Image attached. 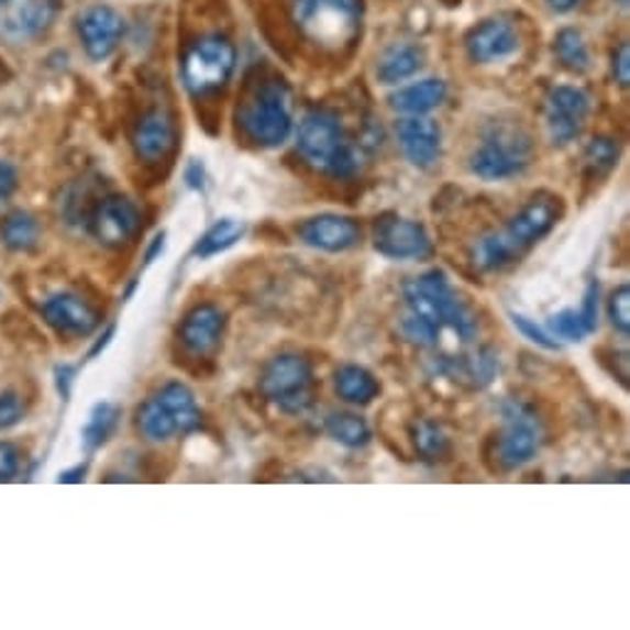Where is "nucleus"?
Masks as SVG:
<instances>
[{
    "mask_svg": "<svg viewBox=\"0 0 630 630\" xmlns=\"http://www.w3.org/2000/svg\"><path fill=\"white\" fill-rule=\"evenodd\" d=\"M588 97L578 87H554L544 102V122L552 144L566 146L568 142L582 134L588 117Z\"/></svg>",
    "mask_w": 630,
    "mask_h": 630,
    "instance_id": "obj_13",
    "label": "nucleus"
},
{
    "mask_svg": "<svg viewBox=\"0 0 630 630\" xmlns=\"http://www.w3.org/2000/svg\"><path fill=\"white\" fill-rule=\"evenodd\" d=\"M245 223L243 220H235V218H223L218 220V223L210 225L206 233L196 240L194 245V257L198 259H208L213 255L225 253V250L233 247L240 237L245 235Z\"/></svg>",
    "mask_w": 630,
    "mask_h": 630,
    "instance_id": "obj_26",
    "label": "nucleus"
},
{
    "mask_svg": "<svg viewBox=\"0 0 630 630\" xmlns=\"http://www.w3.org/2000/svg\"><path fill=\"white\" fill-rule=\"evenodd\" d=\"M614 79L621 87H628L630 82V47L628 43L618 45V49L614 53Z\"/></svg>",
    "mask_w": 630,
    "mask_h": 630,
    "instance_id": "obj_40",
    "label": "nucleus"
},
{
    "mask_svg": "<svg viewBox=\"0 0 630 630\" xmlns=\"http://www.w3.org/2000/svg\"><path fill=\"white\" fill-rule=\"evenodd\" d=\"M57 0H0V40L25 45L55 20Z\"/></svg>",
    "mask_w": 630,
    "mask_h": 630,
    "instance_id": "obj_12",
    "label": "nucleus"
},
{
    "mask_svg": "<svg viewBox=\"0 0 630 630\" xmlns=\"http://www.w3.org/2000/svg\"><path fill=\"white\" fill-rule=\"evenodd\" d=\"M40 237V225L37 220L25 213V210H15V213L5 215L3 223H0V240L10 250H18V253H25V250H33L37 245Z\"/></svg>",
    "mask_w": 630,
    "mask_h": 630,
    "instance_id": "obj_28",
    "label": "nucleus"
},
{
    "mask_svg": "<svg viewBox=\"0 0 630 630\" xmlns=\"http://www.w3.org/2000/svg\"><path fill=\"white\" fill-rule=\"evenodd\" d=\"M616 3H618V5H621V8H628V3H630V0H616Z\"/></svg>",
    "mask_w": 630,
    "mask_h": 630,
    "instance_id": "obj_48",
    "label": "nucleus"
},
{
    "mask_svg": "<svg viewBox=\"0 0 630 630\" xmlns=\"http://www.w3.org/2000/svg\"><path fill=\"white\" fill-rule=\"evenodd\" d=\"M87 475V465H77L73 469H65V473L57 475V483H65V485H73V483H82Z\"/></svg>",
    "mask_w": 630,
    "mask_h": 630,
    "instance_id": "obj_44",
    "label": "nucleus"
},
{
    "mask_svg": "<svg viewBox=\"0 0 630 630\" xmlns=\"http://www.w3.org/2000/svg\"><path fill=\"white\" fill-rule=\"evenodd\" d=\"M445 97H447V87L443 79H423V82H418V85L398 89L388 102H391V109H396V112L420 117V114H428L430 109L443 104Z\"/></svg>",
    "mask_w": 630,
    "mask_h": 630,
    "instance_id": "obj_24",
    "label": "nucleus"
},
{
    "mask_svg": "<svg viewBox=\"0 0 630 630\" xmlns=\"http://www.w3.org/2000/svg\"><path fill=\"white\" fill-rule=\"evenodd\" d=\"M502 428L493 438V457L499 469H517L532 460L544 440V423L537 408L522 398H507L499 406Z\"/></svg>",
    "mask_w": 630,
    "mask_h": 630,
    "instance_id": "obj_8",
    "label": "nucleus"
},
{
    "mask_svg": "<svg viewBox=\"0 0 630 630\" xmlns=\"http://www.w3.org/2000/svg\"><path fill=\"white\" fill-rule=\"evenodd\" d=\"M203 166L198 164V162H191L188 164V168H186V181H188V186L191 188H196V191H201L203 188Z\"/></svg>",
    "mask_w": 630,
    "mask_h": 630,
    "instance_id": "obj_43",
    "label": "nucleus"
},
{
    "mask_svg": "<svg viewBox=\"0 0 630 630\" xmlns=\"http://www.w3.org/2000/svg\"><path fill=\"white\" fill-rule=\"evenodd\" d=\"M228 317L213 302H201L188 309L178 327V342L196 358H210L223 344Z\"/></svg>",
    "mask_w": 630,
    "mask_h": 630,
    "instance_id": "obj_15",
    "label": "nucleus"
},
{
    "mask_svg": "<svg viewBox=\"0 0 630 630\" xmlns=\"http://www.w3.org/2000/svg\"><path fill=\"white\" fill-rule=\"evenodd\" d=\"M237 126L259 148L287 142L292 132V89L283 77H265L247 89L237 107Z\"/></svg>",
    "mask_w": 630,
    "mask_h": 630,
    "instance_id": "obj_3",
    "label": "nucleus"
},
{
    "mask_svg": "<svg viewBox=\"0 0 630 630\" xmlns=\"http://www.w3.org/2000/svg\"><path fill=\"white\" fill-rule=\"evenodd\" d=\"M564 218V201L556 194L539 191L517 210V215L502 228V235L522 257L539 240H544Z\"/></svg>",
    "mask_w": 630,
    "mask_h": 630,
    "instance_id": "obj_10",
    "label": "nucleus"
},
{
    "mask_svg": "<svg viewBox=\"0 0 630 630\" xmlns=\"http://www.w3.org/2000/svg\"><path fill=\"white\" fill-rule=\"evenodd\" d=\"M23 418V404L15 391L0 394V430L13 428Z\"/></svg>",
    "mask_w": 630,
    "mask_h": 630,
    "instance_id": "obj_38",
    "label": "nucleus"
},
{
    "mask_svg": "<svg viewBox=\"0 0 630 630\" xmlns=\"http://www.w3.org/2000/svg\"><path fill=\"white\" fill-rule=\"evenodd\" d=\"M404 299L408 312L425 319L438 332L450 329L460 342H473L477 334V314L469 309L465 299L447 283L443 269H428V273L408 279L404 285Z\"/></svg>",
    "mask_w": 630,
    "mask_h": 630,
    "instance_id": "obj_2",
    "label": "nucleus"
},
{
    "mask_svg": "<svg viewBox=\"0 0 630 630\" xmlns=\"http://www.w3.org/2000/svg\"><path fill=\"white\" fill-rule=\"evenodd\" d=\"M237 53L225 35H203L188 45L181 59V77L194 97H208L223 89L235 73Z\"/></svg>",
    "mask_w": 630,
    "mask_h": 630,
    "instance_id": "obj_9",
    "label": "nucleus"
},
{
    "mask_svg": "<svg viewBox=\"0 0 630 630\" xmlns=\"http://www.w3.org/2000/svg\"><path fill=\"white\" fill-rule=\"evenodd\" d=\"M465 47L473 63L489 65L517 53L519 33L512 23H507V20L493 18L469 30L465 37Z\"/></svg>",
    "mask_w": 630,
    "mask_h": 630,
    "instance_id": "obj_19",
    "label": "nucleus"
},
{
    "mask_svg": "<svg viewBox=\"0 0 630 630\" xmlns=\"http://www.w3.org/2000/svg\"><path fill=\"white\" fill-rule=\"evenodd\" d=\"M55 378H57V391L63 394V398H67L69 388H73V382H75V366H69V364L57 366Z\"/></svg>",
    "mask_w": 630,
    "mask_h": 630,
    "instance_id": "obj_42",
    "label": "nucleus"
},
{
    "mask_svg": "<svg viewBox=\"0 0 630 630\" xmlns=\"http://www.w3.org/2000/svg\"><path fill=\"white\" fill-rule=\"evenodd\" d=\"M630 287L628 285H618L611 297H608V305H606V312L608 319H611V327L616 329L621 336H628L630 332Z\"/></svg>",
    "mask_w": 630,
    "mask_h": 630,
    "instance_id": "obj_34",
    "label": "nucleus"
},
{
    "mask_svg": "<svg viewBox=\"0 0 630 630\" xmlns=\"http://www.w3.org/2000/svg\"><path fill=\"white\" fill-rule=\"evenodd\" d=\"M297 237L322 253H346L362 243V223L339 213H319L297 225Z\"/></svg>",
    "mask_w": 630,
    "mask_h": 630,
    "instance_id": "obj_16",
    "label": "nucleus"
},
{
    "mask_svg": "<svg viewBox=\"0 0 630 630\" xmlns=\"http://www.w3.org/2000/svg\"><path fill=\"white\" fill-rule=\"evenodd\" d=\"M289 15L299 33L327 53H344L362 33L358 0H289Z\"/></svg>",
    "mask_w": 630,
    "mask_h": 630,
    "instance_id": "obj_4",
    "label": "nucleus"
},
{
    "mask_svg": "<svg viewBox=\"0 0 630 630\" xmlns=\"http://www.w3.org/2000/svg\"><path fill=\"white\" fill-rule=\"evenodd\" d=\"M324 430L327 435L336 440L339 445H344L349 450H358L368 445L372 440V428H368L366 420L362 416L334 411L324 418Z\"/></svg>",
    "mask_w": 630,
    "mask_h": 630,
    "instance_id": "obj_27",
    "label": "nucleus"
},
{
    "mask_svg": "<svg viewBox=\"0 0 630 630\" xmlns=\"http://www.w3.org/2000/svg\"><path fill=\"white\" fill-rule=\"evenodd\" d=\"M578 3H582V0H546V5L556 10V13H566V10L576 8Z\"/></svg>",
    "mask_w": 630,
    "mask_h": 630,
    "instance_id": "obj_47",
    "label": "nucleus"
},
{
    "mask_svg": "<svg viewBox=\"0 0 630 630\" xmlns=\"http://www.w3.org/2000/svg\"><path fill=\"white\" fill-rule=\"evenodd\" d=\"M43 317L59 336H89L99 327L97 309L73 292L49 297L43 305Z\"/></svg>",
    "mask_w": 630,
    "mask_h": 630,
    "instance_id": "obj_18",
    "label": "nucleus"
},
{
    "mask_svg": "<svg viewBox=\"0 0 630 630\" xmlns=\"http://www.w3.org/2000/svg\"><path fill=\"white\" fill-rule=\"evenodd\" d=\"M532 139L519 124H489L475 152L469 154V172L483 181H507L532 164Z\"/></svg>",
    "mask_w": 630,
    "mask_h": 630,
    "instance_id": "obj_5",
    "label": "nucleus"
},
{
    "mask_svg": "<svg viewBox=\"0 0 630 630\" xmlns=\"http://www.w3.org/2000/svg\"><path fill=\"white\" fill-rule=\"evenodd\" d=\"M425 63V49L416 43L391 45L376 65V79L382 85H398L413 77Z\"/></svg>",
    "mask_w": 630,
    "mask_h": 630,
    "instance_id": "obj_22",
    "label": "nucleus"
},
{
    "mask_svg": "<svg viewBox=\"0 0 630 630\" xmlns=\"http://www.w3.org/2000/svg\"><path fill=\"white\" fill-rule=\"evenodd\" d=\"M18 188V174L8 162H0V203H5Z\"/></svg>",
    "mask_w": 630,
    "mask_h": 630,
    "instance_id": "obj_41",
    "label": "nucleus"
},
{
    "mask_svg": "<svg viewBox=\"0 0 630 630\" xmlns=\"http://www.w3.org/2000/svg\"><path fill=\"white\" fill-rule=\"evenodd\" d=\"M401 334L408 339V342L418 344V346H435L438 336H440L435 327H430L425 319L416 317L413 312H406L401 317Z\"/></svg>",
    "mask_w": 630,
    "mask_h": 630,
    "instance_id": "obj_35",
    "label": "nucleus"
},
{
    "mask_svg": "<svg viewBox=\"0 0 630 630\" xmlns=\"http://www.w3.org/2000/svg\"><path fill=\"white\" fill-rule=\"evenodd\" d=\"M334 391L346 404L366 406L382 394L378 378L358 364H344L334 372Z\"/></svg>",
    "mask_w": 630,
    "mask_h": 630,
    "instance_id": "obj_23",
    "label": "nucleus"
},
{
    "mask_svg": "<svg viewBox=\"0 0 630 630\" xmlns=\"http://www.w3.org/2000/svg\"><path fill=\"white\" fill-rule=\"evenodd\" d=\"M618 144L611 136H596L588 142L584 152V168L588 178H604L616 168L618 164Z\"/></svg>",
    "mask_w": 630,
    "mask_h": 630,
    "instance_id": "obj_32",
    "label": "nucleus"
},
{
    "mask_svg": "<svg viewBox=\"0 0 630 630\" xmlns=\"http://www.w3.org/2000/svg\"><path fill=\"white\" fill-rule=\"evenodd\" d=\"M112 336H114V327H109L107 332L99 336V342L92 346V352H89V358H95V356H99L104 352V349L109 346V342H112Z\"/></svg>",
    "mask_w": 630,
    "mask_h": 630,
    "instance_id": "obj_46",
    "label": "nucleus"
},
{
    "mask_svg": "<svg viewBox=\"0 0 630 630\" xmlns=\"http://www.w3.org/2000/svg\"><path fill=\"white\" fill-rule=\"evenodd\" d=\"M164 245H166V233H158L152 240V245H148V250H146V265H152L154 259L164 253Z\"/></svg>",
    "mask_w": 630,
    "mask_h": 630,
    "instance_id": "obj_45",
    "label": "nucleus"
},
{
    "mask_svg": "<svg viewBox=\"0 0 630 630\" xmlns=\"http://www.w3.org/2000/svg\"><path fill=\"white\" fill-rule=\"evenodd\" d=\"M372 243L376 253L388 259H425L433 253L425 225L398 213H382L374 220Z\"/></svg>",
    "mask_w": 630,
    "mask_h": 630,
    "instance_id": "obj_11",
    "label": "nucleus"
},
{
    "mask_svg": "<svg viewBox=\"0 0 630 630\" xmlns=\"http://www.w3.org/2000/svg\"><path fill=\"white\" fill-rule=\"evenodd\" d=\"M598 297H601V285H598L596 279H592L584 292L582 309H578V317H582L588 334L596 332V327H598Z\"/></svg>",
    "mask_w": 630,
    "mask_h": 630,
    "instance_id": "obj_37",
    "label": "nucleus"
},
{
    "mask_svg": "<svg viewBox=\"0 0 630 630\" xmlns=\"http://www.w3.org/2000/svg\"><path fill=\"white\" fill-rule=\"evenodd\" d=\"M411 443L416 453L423 460H443L450 453V443L445 430L435 420L418 418L411 425Z\"/></svg>",
    "mask_w": 630,
    "mask_h": 630,
    "instance_id": "obj_29",
    "label": "nucleus"
},
{
    "mask_svg": "<svg viewBox=\"0 0 630 630\" xmlns=\"http://www.w3.org/2000/svg\"><path fill=\"white\" fill-rule=\"evenodd\" d=\"M119 416L122 413H119V408L114 404H97L92 408L87 425L82 428V445L87 453H92V450L107 443L119 423Z\"/></svg>",
    "mask_w": 630,
    "mask_h": 630,
    "instance_id": "obj_30",
    "label": "nucleus"
},
{
    "mask_svg": "<svg viewBox=\"0 0 630 630\" xmlns=\"http://www.w3.org/2000/svg\"><path fill=\"white\" fill-rule=\"evenodd\" d=\"M20 469V453L13 443H0V483L13 479Z\"/></svg>",
    "mask_w": 630,
    "mask_h": 630,
    "instance_id": "obj_39",
    "label": "nucleus"
},
{
    "mask_svg": "<svg viewBox=\"0 0 630 630\" xmlns=\"http://www.w3.org/2000/svg\"><path fill=\"white\" fill-rule=\"evenodd\" d=\"M89 228L107 247H124L142 230V213L134 201L124 196H107L89 213Z\"/></svg>",
    "mask_w": 630,
    "mask_h": 630,
    "instance_id": "obj_14",
    "label": "nucleus"
},
{
    "mask_svg": "<svg viewBox=\"0 0 630 630\" xmlns=\"http://www.w3.org/2000/svg\"><path fill=\"white\" fill-rule=\"evenodd\" d=\"M549 332H552L554 339H564V342H584L586 339V327L578 317L576 309H562L549 317Z\"/></svg>",
    "mask_w": 630,
    "mask_h": 630,
    "instance_id": "obj_33",
    "label": "nucleus"
},
{
    "mask_svg": "<svg viewBox=\"0 0 630 630\" xmlns=\"http://www.w3.org/2000/svg\"><path fill=\"white\" fill-rule=\"evenodd\" d=\"M554 53L559 57V63H562L566 69H572V73H586L588 67H592V57H588V47L584 43V37L578 30L574 27H564L559 30L556 37H554Z\"/></svg>",
    "mask_w": 630,
    "mask_h": 630,
    "instance_id": "obj_31",
    "label": "nucleus"
},
{
    "mask_svg": "<svg viewBox=\"0 0 630 630\" xmlns=\"http://www.w3.org/2000/svg\"><path fill=\"white\" fill-rule=\"evenodd\" d=\"M257 388L283 413H305L314 404V368L307 356L283 352L263 366Z\"/></svg>",
    "mask_w": 630,
    "mask_h": 630,
    "instance_id": "obj_7",
    "label": "nucleus"
},
{
    "mask_svg": "<svg viewBox=\"0 0 630 630\" xmlns=\"http://www.w3.org/2000/svg\"><path fill=\"white\" fill-rule=\"evenodd\" d=\"M396 139L404 156L418 168H430L440 158V126L423 117H406L396 124Z\"/></svg>",
    "mask_w": 630,
    "mask_h": 630,
    "instance_id": "obj_21",
    "label": "nucleus"
},
{
    "mask_svg": "<svg viewBox=\"0 0 630 630\" xmlns=\"http://www.w3.org/2000/svg\"><path fill=\"white\" fill-rule=\"evenodd\" d=\"M519 257L512 245L507 243V237L502 235V230H493V233H485L475 240L473 250H469V263L483 273H497V269H505L509 265L519 263Z\"/></svg>",
    "mask_w": 630,
    "mask_h": 630,
    "instance_id": "obj_25",
    "label": "nucleus"
},
{
    "mask_svg": "<svg viewBox=\"0 0 630 630\" xmlns=\"http://www.w3.org/2000/svg\"><path fill=\"white\" fill-rule=\"evenodd\" d=\"M512 324L519 334H522L524 339H529V342L537 344V346H542L546 349V352H556L559 349V342L556 339L546 332V329L539 327L534 319H529L524 314H512Z\"/></svg>",
    "mask_w": 630,
    "mask_h": 630,
    "instance_id": "obj_36",
    "label": "nucleus"
},
{
    "mask_svg": "<svg viewBox=\"0 0 630 630\" xmlns=\"http://www.w3.org/2000/svg\"><path fill=\"white\" fill-rule=\"evenodd\" d=\"M124 35V20L109 5H95L79 18V40L92 59H107Z\"/></svg>",
    "mask_w": 630,
    "mask_h": 630,
    "instance_id": "obj_20",
    "label": "nucleus"
},
{
    "mask_svg": "<svg viewBox=\"0 0 630 630\" xmlns=\"http://www.w3.org/2000/svg\"><path fill=\"white\" fill-rule=\"evenodd\" d=\"M201 428V408L191 388L181 382H168L146 398L136 411V430L152 443H164L178 433H194Z\"/></svg>",
    "mask_w": 630,
    "mask_h": 630,
    "instance_id": "obj_6",
    "label": "nucleus"
},
{
    "mask_svg": "<svg viewBox=\"0 0 630 630\" xmlns=\"http://www.w3.org/2000/svg\"><path fill=\"white\" fill-rule=\"evenodd\" d=\"M297 152L309 166L332 178H352L362 168V146L346 136L332 109H312L297 126Z\"/></svg>",
    "mask_w": 630,
    "mask_h": 630,
    "instance_id": "obj_1",
    "label": "nucleus"
},
{
    "mask_svg": "<svg viewBox=\"0 0 630 630\" xmlns=\"http://www.w3.org/2000/svg\"><path fill=\"white\" fill-rule=\"evenodd\" d=\"M132 146L139 162L162 164L176 148V124L166 109H148L139 117L132 132Z\"/></svg>",
    "mask_w": 630,
    "mask_h": 630,
    "instance_id": "obj_17",
    "label": "nucleus"
},
{
    "mask_svg": "<svg viewBox=\"0 0 630 630\" xmlns=\"http://www.w3.org/2000/svg\"><path fill=\"white\" fill-rule=\"evenodd\" d=\"M3 77H5V73H3V67H0V82H3Z\"/></svg>",
    "mask_w": 630,
    "mask_h": 630,
    "instance_id": "obj_49",
    "label": "nucleus"
}]
</instances>
